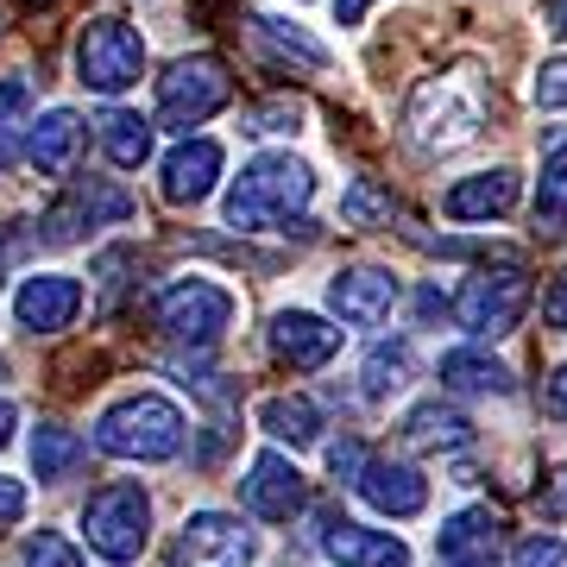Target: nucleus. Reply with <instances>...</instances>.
<instances>
[{
  "label": "nucleus",
  "mask_w": 567,
  "mask_h": 567,
  "mask_svg": "<svg viewBox=\"0 0 567 567\" xmlns=\"http://www.w3.org/2000/svg\"><path fill=\"white\" fill-rule=\"evenodd\" d=\"M410 372H416V347H410L404 334H391V341H379L365 353L360 385H365V398H391V391L410 385Z\"/></svg>",
  "instance_id": "5701e85b"
},
{
  "label": "nucleus",
  "mask_w": 567,
  "mask_h": 567,
  "mask_svg": "<svg viewBox=\"0 0 567 567\" xmlns=\"http://www.w3.org/2000/svg\"><path fill=\"white\" fill-rule=\"evenodd\" d=\"M13 442V404H7V398H0V447Z\"/></svg>",
  "instance_id": "79ce46f5"
},
{
  "label": "nucleus",
  "mask_w": 567,
  "mask_h": 567,
  "mask_svg": "<svg viewBox=\"0 0 567 567\" xmlns=\"http://www.w3.org/2000/svg\"><path fill=\"white\" fill-rule=\"evenodd\" d=\"M536 505H543V517H567V466L548 473V492H536Z\"/></svg>",
  "instance_id": "c9c22d12"
},
{
  "label": "nucleus",
  "mask_w": 567,
  "mask_h": 567,
  "mask_svg": "<svg viewBox=\"0 0 567 567\" xmlns=\"http://www.w3.org/2000/svg\"><path fill=\"white\" fill-rule=\"evenodd\" d=\"M316 196V171L290 152H259L246 164L234 189H227V227L234 234H265V227H284L297 208Z\"/></svg>",
  "instance_id": "f257e3e1"
},
{
  "label": "nucleus",
  "mask_w": 567,
  "mask_h": 567,
  "mask_svg": "<svg viewBox=\"0 0 567 567\" xmlns=\"http://www.w3.org/2000/svg\"><path fill=\"white\" fill-rule=\"evenodd\" d=\"M133 215V196L126 189H114V183H102V177H89V183H76L70 196H63L51 215H44V240H76L82 227H102V221H126Z\"/></svg>",
  "instance_id": "f8f14e48"
},
{
  "label": "nucleus",
  "mask_w": 567,
  "mask_h": 567,
  "mask_svg": "<svg viewBox=\"0 0 567 567\" xmlns=\"http://www.w3.org/2000/svg\"><path fill=\"white\" fill-rule=\"evenodd\" d=\"M76 466H82L76 435L58 429V423H39V435H32V473H39V480H63V473H76Z\"/></svg>",
  "instance_id": "cd10ccee"
},
{
  "label": "nucleus",
  "mask_w": 567,
  "mask_h": 567,
  "mask_svg": "<svg viewBox=\"0 0 567 567\" xmlns=\"http://www.w3.org/2000/svg\"><path fill=\"white\" fill-rule=\"evenodd\" d=\"M246 561L252 555V536L240 529V517H221V511H196L189 524L177 529V543H171V567H189V561Z\"/></svg>",
  "instance_id": "dca6fc26"
},
{
  "label": "nucleus",
  "mask_w": 567,
  "mask_h": 567,
  "mask_svg": "<svg viewBox=\"0 0 567 567\" xmlns=\"http://www.w3.org/2000/svg\"><path fill=\"white\" fill-rule=\"evenodd\" d=\"M76 309H82V284L63 278V271H32L13 290V322L25 334H63V328L76 322Z\"/></svg>",
  "instance_id": "1a4fd4ad"
},
{
  "label": "nucleus",
  "mask_w": 567,
  "mask_h": 567,
  "mask_svg": "<svg viewBox=\"0 0 567 567\" xmlns=\"http://www.w3.org/2000/svg\"><path fill=\"white\" fill-rule=\"evenodd\" d=\"M215 177H221V145L215 140H183L171 158H164V203L171 208H196L208 203V189H215Z\"/></svg>",
  "instance_id": "2eb2a0df"
},
{
  "label": "nucleus",
  "mask_w": 567,
  "mask_h": 567,
  "mask_svg": "<svg viewBox=\"0 0 567 567\" xmlns=\"http://www.w3.org/2000/svg\"><path fill=\"white\" fill-rule=\"evenodd\" d=\"M82 536L95 555L107 561H133L152 536V505H145L140 486H102L89 505H82Z\"/></svg>",
  "instance_id": "0eeeda50"
},
{
  "label": "nucleus",
  "mask_w": 567,
  "mask_h": 567,
  "mask_svg": "<svg viewBox=\"0 0 567 567\" xmlns=\"http://www.w3.org/2000/svg\"><path fill=\"white\" fill-rule=\"evenodd\" d=\"M548 25H555V32L567 39V0H548Z\"/></svg>",
  "instance_id": "a19ab883"
},
{
  "label": "nucleus",
  "mask_w": 567,
  "mask_h": 567,
  "mask_svg": "<svg viewBox=\"0 0 567 567\" xmlns=\"http://www.w3.org/2000/svg\"><path fill=\"white\" fill-rule=\"evenodd\" d=\"M234 76L221 58H177L158 76V121L164 126H203L215 107H227Z\"/></svg>",
  "instance_id": "6e6552de"
},
{
  "label": "nucleus",
  "mask_w": 567,
  "mask_h": 567,
  "mask_svg": "<svg viewBox=\"0 0 567 567\" xmlns=\"http://www.w3.org/2000/svg\"><path fill=\"white\" fill-rule=\"evenodd\" d=\"M20 511H25V486L20 480H0V524H13Z\"/></svg>",
  "instance_id": "4c0bfd02"
},
{
  "label": "nucleus",
  "mask_w": 567,
  "mask_h": 567,
  "mask_svg": "<svg viewBox=\"0 0 567 567\" xmlns=\"http://www.w3.org/2000/svg\"><path fill=\"white\" fill-rule=\"evenodd\" d=\"M529 95H536V107H548V114H567V58H543Z\"/></svg>",
  "instance_id": "2f4dec72"
},
{
  "label": "nucleus",
  "mask_w": 567,
  "mask_h": 567,
  "mask_svg": "<svg viewBox=\"0 0 567 567\" xmlns=\"http://www.w3.org/2000/svg\"><path fill=\"white\" fill-rule=\"evenodd\" d=\"M20 133H32V82L7 76V82H0V164H13Z\"/></svg>",
  "instance_id": "bb28decb"
},
{
  "label": "nucleus",
  "mask_w": 567,
  "mask_h": 567,
  "mask_svg": "<svg viewBox=\"0 0 567 567\" xmlns=\"http://www.w3.org/2000/svg\"><path fill=\"white\" fill-rule=\"evenodd\" d=\"M259 39L278 51V58H297L303 70H328V44H316L309 32H297V25L284 20H259Z\"/></svg>",
  "instance_id": "c85d7f7f"
},
{
  "label": "nucleus",
  "mask_w": 567,
  "mask_h": 567,
  "mask_svg": "<svg viewBox=\"0 0 567 567\" xmlns=\"http://www.w3.org/2000/svg\"><path fill=\"white\" fill-rule=\"evenodd\" d=\"M536 227L543 234H561L567 227V145L543 158V177H536Z\"/></svg>",
  "instance_id": "a878e982"
},
{
  "label": "nucleus",
  "mask_w": 567,
  "mask_h": 567,
  "mask_svg": "<svg viewBox=\"0 0 567 567\" xmlns=\"http://www.w3.org/2000/svg\"><path fill=\"white\" fill-rule=\"evenodd\" d=\"M442 208L454 215V221H498V215H511V208H517V171H511V164L473 171V177H461L442 196Z\"/></svg>",
  "instance_id": "f3484780"
},
{
  "label": "nucleus",
  "mask_w": 567,
  "mask_h": 567,
  "mask_svg": "<svg viewBox=\"0 0 567 567\" xmlns=\"http://www.w3.org/2000/svg\"><path fill=\"white\" fill-rule=\"evenodd\" d=\"M322 548L341 567H410V548L391 529H365V524H328Z\"/></svg>",
  "instance_id": "6ab92c4d"
},
{
  "label": "nucleus",
  "mask_w": 567,
  "mask_h": 567,
  "mask_svg": "<svg viewBox=\"0 0 567 567\" xmlns=\"http://www.w3.org/2000/svg\"><path fill=\"white\" fill-rule=\"evenodd\" d=\"M543 410L555 416V423H567V365L555 372V379H548V385H543Z\"/></svg>",
  "instance_id": "e433bc0d"
},
{
  "label": "nucleus",
  "mask_w": 567,
  "mask_h": 567,
  "mask_svg": "<svg viewBox=\"0 0 567 567\" xmlns=\"http://www.w3.org/2000/svg\"><path fill=\"white\" fill-rule=\"evenodd\" d=\"M259 429L271 435V442L309 447L316 435H322V416H316L309 398H265V404H259Z\"/></svg>",
  "instance_id": "b1692460"
},
{
  "label": "nucleus",
  "mask_w": 567,
  "mask_h": 567,
  "mask_svg": "<svg viewBox=\"0 0 567 567\" xmlns=\"http://www.w3.org/2000/svg\"><path fill=\"white\" fill-rule=\"evenodd\" d=\"M25 152H32V164H39L44 177H70L76 158H82V121L70 114V107H51L44 121H32Z\"/></svg>",
  "instance_id": "aec40b11"
},
{
  "label": "nucleus",
  "mask_w": 567,
  "mask_h": 567,
  "mask_svg": "<svg viewBox=\"0 0 567 567\" xmlns=\"http://www.w3.org/2000/svg\"><path fill=\"white\" fill-rule=\"evenodd\" d=\"M95 447L114 461H171L183 447V410L158 391H133L95 423Z\"/></svg>",
  "instance_id": "f03ea898"
},
{
  "label": "nucleus",
  "mask_w": 567,
  "mask_h": 567,
  "mask_svg": "<svg viewBox=\"0 0 567 567\" xmlns=\"http://www.w3.org/2000/svg\"><path fill=\"white\" fill-rule=\"evenodd\" d=\"M353 492H360L372 511H385V517H416V511L429 505V480L404 461H365Z\"/></svg>",
  "instance_id": "a211bd4d"
},
{
  "label": "nucleus",
  "mask_w": 567,
  "mask_h": 567,
  "mask_svg": "<svg viewBox=\"0 0 567 567\" xmlns=\"http://www.w3.org/2000/svg\"><path fill=\"white\" fill-rule=\"evenodd\" d=\"M480 121H486V89H480L473 76H461V70H454V76H429L404 107L410 140L429 145V152L466 145L473 133H480Z\"/></svg>",
  "instance_id": "7ed1b4c3"
},
{
  "label": "nucleus",
  "mask_w": 567,
  "mask_h": 567,
  "mask_svg": "<svg viewBox=\"0 0 567 567\" xmlns=\"http://www.w3.org/2000/svg\"><path fill=\"white\" fill-rule=\"evenodd\" d=\"M297 121H303V102H290V95H278V102L252 107L240 133H297Z\"/></svg>",
  "instance_id": "473e14b6"
},
{
  "label": "nucleus",
  "mask_w": 567,
  "mask_h": 567,
  "mask_svg": "<svg viewBox=\"0 0 567 567\" xmlns=\"http://www.w3.org/2000/svg\"><path fill=\"white\" fill-rule=\"evenodd\" d=\"M102 145H107V158L121 164V171H140V164L152 158V121H140V114L114 107V114L102 121Z\"/></svg>",
  "instance_id": "393cba45"
},
{
  "label": "nucleus",
  "mask_w": 567,
  "mask_h": 567,
  "mask_svg": "<svg viewBox=\"0 0 567 567\" xmlns=\"http://www.w3.org/2000/svg\"><path fill=\"white\" fill-rule=\"evenodd\" d=\"M548 322H555V328H561V334H567V271H561V278H555V284H548Z\"/></svg>",
  "instance_id": "58836bf2"
},
{
  "label": "nucleus",
  "mask_w": 567,
  "mask_h": 567,
  "mask_svg": "<svg viewBox=\"0 0 567 567\" xmlns=\"http://www.w3.org/2000/svg\"><path fill=\"white\" fill-rule=\"evenodd\" d=\"M442 385L473 391V398H505L511 372L498 360H486V353H473V347H454V353H442Z\"/></svg>",
  "instance_id": "4be33fe9"
},
{
  "label": "nucleus",
  "mask_w": 567,
  "mask_h": 567,
  "mask_svg": "<svg viewBox=\"0 0 567 567\" xmlns=\"http://www.w3.org/2000/svg\"><path fill=\"white\" fill-rule=\"evenodd\" d=\"M435 555H442L447 567H492L505 555V517L486 511V505L454 511V517L435 529Z\"/></svg>",
  "instance_id": "9b49d317"
},
{
  "label": "nucleus",
  "mask_w": 567,
  "mask_h": 567,
  "mask_svg": "<svg viewBox=\"0 0 567 567\" xmlns=\"http://www.w3.org/2000/svg\"><path fill=\"white\" fill-rule=\"evenodd\" d=\"M234 309H240L234 290H221L215 278H177L152 297V328L177 347H215L234 328Z\"/></svg>",
  "instance_id": "20e7f679"
},
{
  "label": "nucleus",
  "mask_w": 567,
  "mask_h": 567,
  "mask_svg": "<svg viewBox=\"0 0 567 567\" xmlns=\"http://www.w3.org/2000/svg\"><path fill=\"white\" fill-rule=\"evenodd\" d=\"M328 303L347 328H379L398 309V278L391 271H372V265H353L341 278L328 284Z\"/></svg>",
  "instance_id": "ddd939ff"
},
{
  "label": "nucleus",
  "mask_w": 567,
  "mask_h": 567,
  "mask_svg": "<svg viewBox=\"0 0 567 567\" xmlns=\"http://www.w3.org/2000/svg\"><path fill=\"white\" fill-rule=\"evenodd\" d=\"M328 466H334V480L360 486V473H365V447H360V442H334V447H328Z\"/></svg>",
  "instance_id": "f704fd0d"
},
{
  "label": "nucleus",
  "mask_w": 567,
  "mask_h": 567,
  "mask_svg": "<svg viewBox=\"0 0 567 567\" xmlns=\"http://www.w3.org/2000/svg\"><path fill=\"white\" fill-rule=\"evenodd\" d=\"M25 567H82V555L70 543H63L58 529H39V536H25Z\"/></svg>",
  "instance_id": "7c9ffc66"
},
{
  "label": "nucleus",
  "mask_w": 567,
  "mask_h": 567,
  "mask_svg": "<svg viewBox=\"0 0 567 567\" xmlns=\"http://www.w3.org/2000/svg\"><path fill=\"white\" fill-rule=\"evenodd\" d=\"M76 76L95 95H126L145 76V39L126 20H89L76 39Z\"/></svg>",
  "instance_id": "423d86ee"
},
{
  "label": "nucleus",
  "mask_w": 567,
  "mask_h": 567,
  "mask_svg": "<svg viewBox=\"0 0 567 567\" xmlns=\"http://www.w3.org/2000/svg\"><path fill=\"white\" fill-rule=\"evenodd\" d=\"M372 0H334V25H360Z\"/></svg>",
  "instance_id": "ea45409f"
},
{
  "label": "nucleus",
  "mask_w": 567,
  "mask_h": 567,
  "mask_svg": "<svg viewBox=\"0 0 567 567\" xmlns=\"http://www.w3.org/2000/svg\"><path fill=\"white\" fill-rule=\"evenodd\" d=\"M240 498H246V511L252 517H265V524H290L297 511H303V473L284 461V454H271L265 447L259 461L246 466V480H240Z\"/></svg>",
  "instance_id": "9d476101"
},
{
  "label": "nucleus",
  "mask_w": 567,
  "mask_h": 567,
  "mask_svg": "<svg viewBox=\"0 0 567 567\" xmlns=\"http://www.w3.org/2000/svg\"><path fill=\"white\" fill-rule=\"evenodd\" d=\"M511 567H567V543L561 536H529V543H517Z\"/></svg>",
  "instance_id": "72a5a7b5"
},
{
  "label": "nucleus",
  "mask_w": 567,
  "mask_h": 567,
  "mask_svg": "<svg viewBox=\"0 0 567 567\" xmlns=\"http://www.w3.org/2000/svg\"><path fill=\"white\" fill-rule=\"evenodd\" d=\"M341 221H347V227H379V221H391V189H379L372 177L347 183V196H341Z\"/></svg>",
  "instance_id": "c756f323"
},
{
  "label": "nucleus",
  "mask_w": 567,
  "mask_h": 567,
  "mask_svg": "<svg viewBox=\"0 0 567 567\" xmlns=\"http://www.w3.org/2000/svg\"><path fill=\"white\" fill-rule=\"evenodd\" d=\"M404 442L416 447V454H454V447L473 442V423H466L461 410H447L442 398H435V404H416L404 416Z\"/></svg>",
  "instance_id": "412c9836"
},
{
  "label": "nucleus",
  "mask_w": 567,
  "mask_h": 567,
  "mask_svg": "<svg viewBox=\"0 0 567 567\" xmlns=\"http://www.w3.org/2000/svg\"><path fill=\"white\" fill-rule=\"evenodd\" d=\"M524 309H529V271L517 259H505V265H486L480 278L461 284L454 322H461L466 334L492 341V334H511V328L524 322Z\"/></svg>",
  "instance_id": "39448f33"
},
{
  "label": "nucleus",
  "mask_w": 567,
  "mask_h": 567,
  "mask_svg": "<svg viewBox=\"0 0 567 567\" xmlns=\"http://www.w3.org/2000/svg\"><path fill=\"white\" fill-rule=\"evenodd\" d=\"M271 353H278L290 372H322L334 353H341V328H328L322 316L309 309H284L271 322Z\"/></svg>",
  "instance_id": "4468645a"
}]
</instances>
